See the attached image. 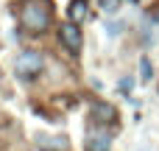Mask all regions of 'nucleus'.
<instances>
[{
    "label": "nucleus",
    "mask_w": 159,
    "mask_h": 151,
    "mask_svg": "<svg viewBox=\"0 0 159 151\" xmlns=\"http://www.w3.org/2000/svg\"><path fill=\"white\" fill-rule=\"evenodd\" d=\"M106 34H109V36H117V34H120V25H117V22H109V25H106Z\"/></svg>",
    "instance_id": "nucleus-11"
},
{
    "label": "nucleus",
    "mask_w": 159,
    "mask_h": 151,
    "mask_svg": "<svg viewBox=\"0 0 159 151\" xmlns=\"http://www.w3.org/2000/svg\"><path fill=\"white\" fill-rule=\"evenodd\" d=\"M92 118H112L115 120V109L109 104H92Z\"/></svg>",
    "instance_id": "nucleus-7"
},
{
    "label": "nucleus",
    "mask_w": 159,
    "mask_h": 151,
    "mask_svg": "<svg viewBox=\"0 0 159 151\" xmlns=\"http://www.w3.org/2000/svg\"><path fill=\"white\" fill-rule=\"evenodd\" d=\"M84 149L87 151H109L112 149V134L106 129H87L84 134Z\"/></svg>",
    "instance_id": "nucleus-4"
},
{
    "label": "nucleus",
    "mask_w": 159,
    "mask_h": 151,
    "mask_svg": "<svg viewBox=\"0 0 159 151\" xmlns=\"http://www.w3.org/2000/svg\"><path fill=\"white\" fill-rule=\"evenodd\" d=\"M140 73H143V76H140L143 81H151V76H154V67H151V59H148V56H143V59H140Z\"/></svg>",
    "instance_id": "nucleus-8"
},
{
    "label": "nucleus",
    "mask_w": 159,
    "mask_h": 151,
    "mask_svg": "<svg viewBox=\"0 0 159 151\" xmlns=\"http://www.w3.org/2000/svg\"><path fill=\"white\" fill-rule=\"evenodd\" d=\"M36 143L42 151H67V137L61 134H36Z\"/></svg>",
    "instance_id": "nucleus-5"
},
{
    "label": "nucleus",
    "mask_w": 159,
    "mask_h": 151,
    "mask_svg": "<svg viewBox=\"0 0 159 151\" xmlns=\"http://www.w3.org/2000/svg\"><path fill=\"white\" fill-rule=\"evenodd\" d=\"M59 39H61V45L70 50V53H81V45H84V36H81V28L75 25V22H64L61 28H59Z\"/></svg>",
    "instance_id": "nucleus-3"
},
{
    "label": "nucleus",
    "mask_w": 159,
    "mask_h": 151,
    "mask_svg": "<svg viewBox=\"0 0 159 151\" xmlns=\"http://www.w3.org/2000/svg\"><path fill=\"white\" fill-rule=\"evenodd\" d=\"M67 17H70V22H75V25H78V22L87 17V0H70Z\"/></svg>",
    "instance_id": "nucleus-6"
},
{
    "label": "nucleus",
    "mask_w": 159,
    "mask_h": 151,
    "mask_svg": "<svg viewBox=\"0 0 159 151\" xmlns=\"http://www.w3.org/2000/svg\"><path fill=\"white\" fill-rule=\"evenodd\" d=\"M20 22L28 34H42L50 28V8L45 0H25L20 8Z\"/></svg>",
    "instance_id": "nucleus-1"
},
{
    "label": "nucleus",
    "mask_w": 159,
    "mask_h": 151,
    "mask_svg": "<svg viewBox=\"0 0 159 151\" xmlns=\"http://www.w3.org/2000/svg\"><path fill=\"white\" fill-rule=\"evenodd\" d=\"M42 64H45V59H42L39 50H22V53L17 56V62H14V73H17L22 81H28V78L39 76Z\"/></svg>",
    "instance_id": "nucleus-2"
},
{
    "label": "nucleus",
    "mask_w": 159,
    "mask_h": 151,
    "mask_svg": "<svg viewBox=\"0 0 159 151\" xmlns=\"http://www.w3.org/2000/svg\"><path fill=\"white\" fill-rule=\"evenodd\" d=\"M154 22H159V11H154Z\"/></svg>",
    "instance_id": "nucleus-12"
},
{
    "label": "nucleus",
    "mask_w": 159,
    "mask_h": 151,
    "mask_svg": "<svg viewBox=\"0 0 159 151\" xmlns=\"http://www.w3.org/2000/svg\"><path fill=\"white\" fill-rule=\"evenodd\" d=\"M101 6H103V11H106V14H117L120 0H101Z\"/></svg>",
    "instance_id": "nucleus-9"
},
{
    "label": "nucleus",
    "mask_w": 159,
    "mask_h": 151,
    "mask_svg": "<svg viewBox=\"0 0 159 151\" xmlns=\"http://www.w3.org/2000/svg\"><path fill=\"white\" fill-rule=\"evenodd\" d=\"M117 90H120V92H131V90H134V81H131V78H120Z\"/></svg>",
    "instance_id": "nucleus-10"
}]
</instances>
